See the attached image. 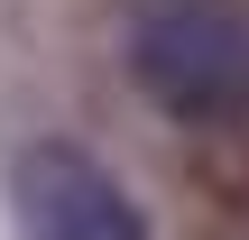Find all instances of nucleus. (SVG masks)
Masks as SVG:
<instances>
[{"label":"nucleus","instance_id":"1","mask_svg":"<svg viewBox=\"0 0 249 240\" xmlns=\"http://www.w3.org/2000/svg\"><path fill=\"white\" fill-rule=\"evenodd\" d=\"M129 83L176 120L249 111V9L240 0H157L129 18Z\"/></svg>","mask_w":249,"mask_h":240},{"label":"nucleus","instance_id":"2","mask_svg":"<svg viewBox=\"0 0 249 240\" xmlns=\"http://www.w3.org/2000/svg\"><path fill=\"white\" fill-rule=\"evenodd\" d=\"M9 213L18 240H148V213L74 139H28L9 157Z\"/></svg>","mask_w":249,"mask_h":240}]
</instances>
